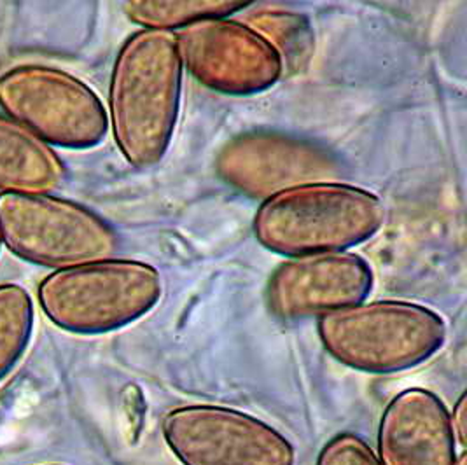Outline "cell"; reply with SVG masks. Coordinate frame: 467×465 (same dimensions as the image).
Listing matches in <instances>:
<instances>
[{
  "label": "cell",
  "mask_w": 467,
  "mask_h": 465,
  "mask_svg": "<svg viewBox=\"0 0 467 465\" xmlns=\"http://www.w3.org/2000/svg\"><path fill=\"white\" fill-rule=\"evenodd\" d=\"M184 67L177 37L139 30L121 46L109 83V128L123 158L135 169L163 160L177 127Z\"/></svg>",
  "instance_id": "6da1fadb"
},
{
  "label": "cell",
  "mask_w": 467,
  "mask_h": 465,
  "mask_svg": "<svg viewBox=\"0 0 467 465\" xmlns=\"http://www.w3.org/2000/svg\"><path fill=\"white\" fill-rule=\"evenodd\" d=\"M382 200L358 186L308 182L275 192L255 212V240L285 257L347 253L382 228Z\"/></svg>",
  "instance_id": "7a4b0ae2"
},
{
  "label": "cell",
  "mask_w": 467,
  "mask_h": 465,
  "mask_svg": "<svg viewBox=\"0 0 467 465\" xmlns=\"http://www.w3.org/2000/svg\"><path fill=\"white\" fill-rule=\"evenodd\" d=\"M317 333L324 350L343 366L390 375L413 369L440 352L446 324L424 305L379 299L322 315Z\"/></svg>",
  "instance_id": "3957f363"
},
{
  "label": "cell",
  "mask_w": 467,
  "mask_h": 465,
  "mask_svg": "<svg viewBox=\"0 0 467 465\" xmlns=\"http://www.w3.org/2000/svg\"><path fill=\"white\" fill-rule=\"evenodd\" d=\"M163 293L160 272L135 259L109 257L44 276L37 299L46 318L72 335H106L149 314Z\"/></svg>",
  "instance_id": "277c9868"
},
{
  "label": "cell",
  "mask_w": 467,
  "mask_h": 465,
  "mask_svg": "<svg viewBox=\"0 0 467 465\" xmlns=\"http://www.w3.org/2000/svg\"><path fill=\"white\" fill-rule=\"evenodd\" d=\"M0 238L11 254L53 270L109 259L119 247L104 217L49 192H0Z\"/></svg>",
  "instance_id": "5b68a950"
},
{
  "label": "cell",
  "mask_w": 467,
  "mask_h": 465,
  "mask_svg": "<svg viewBox=\"0 0 467 465\" xmlns=\"http://www.w3.org/2000/svg\"><path fill=\"white\" fill-rule=\"evenodd\" d=\"M0 108L51 148H97L109 131L100 97L79 78L49 65L5 70L0 76Z\"/></svg>",
  "instance_id": "8992f818"
},
{
  "label": "cell",
  "mask_w": 467,
  "mask_h": 465,
  "mask_svg": "<svg viewBox=\"0 0 467 465\" xmlns=\"http://www.w3.org/2000/svg\"><path fill=\"white\" fill-rule=\"evenodd\" d=\"M163 439L182 465H295L291 441L253 415L211 404L171 409Z\"/></svg>",
  "instance_id": "52a82bcc"
},
{
  "label": "cell",
  "mask_w": 467,
  "mask_h": 465,
  "mask_svg": "<svg viewBox=\"0 0 467 465\" xmlns=\"http://www.w3.org/2000/svg\"><path fill=\"white\" fill-rule=\"evenodd\" d=\"M182 67L200 85L247 97L278 83L284 62L274 44L247 23L209 18L175 34Z\"/></svg>",
  "instance_id": "ba28073f"
},
{
  "label": "cell",
  "mask_w": 467,
  "mask_h": 465,
  "mask_svg": "<svg viewBox=\"0 0 467 465\" xmlns=\"http://www.w3.org/2000/svg\"><path fill=\"white\" fill-rule=\"evenodd\" d=\"M371 289L373 272L361 255H299L280 264L270 276L266 303L276 318L303 320L359 305Z\"/></svg>",
  "instance_id": "9c48e42d"
},
{
  "label": "cell",
  "mask_w": 467,
  "mask_h": 465,
  "mask_svg": "<svg viewBox=\"0 0 467 465\" xmlns=\"http://www.w3.org/2000/svg\"><path fill=\"white\" fill-rule=\"evenodd\" d=\"M215 169L234 190L266 200L293 186L322 182L335 171V163L314 144L265 131L228 142L217 156Z\"/></svg>",
  "instance_id": "30bf717a"
},
{
  "label": "cell",
  "mask_w": 467,
  "mask_h": 465,
  "mask_svg": "<svg viewBox=\"0 0 467 465\" xmlns=\"http://www.w3.org/2000/svg\"><path fill=\"white\" fill-rule=\"evenodd\" d=\"M380 465H455L457 441L443 401L408 388L387 404L379 427Z\"/></svg>",
  "instance_id": "8fae6325"
},
{
  "label": "cell",
  "mask_w": 467,
  "mask_h": 465,
  "mask_svg": "<svg viewBox=\"0 0 467 465\" xmlns=\"http://www.w3.org/2000/svg\"><path fill=\"white\" fill-rule=\"evenodd\" d=\"M65 175L55 149L0 112V192H51L64 184Z\"/></svg>",
  "instance_id": "7c38bea8"
},
{
  "label": "cell",
  "mask_w": 467,
  "mask_h": 465,
  "mask_svg": "<svg viewBox=\"0 0 467 465\" xmlns=\"http://www.w3.org/2000/svg\"><path fill=\"white\" fill-rule=\"evenodd\" d=\"M251 2L242 0H133L123 11L144 30H182L209 18H230Z\"/></svg>",
  "instance_id": "4fadbf2b"
},
{
  "label": "cell",
  "mask_w": 467,
  "mask_h": 465,
  "mask_svg": "<svg viewBox=\"0 0 467 465\" xmlns=\"http://www.w3.org/2000/svg\"><path fill=\"white\" fill-rule=\"evenodd\" d=\"M34 301L18 284H0V381L22 360L34 333Z\"/></svg>",
  "instance_id": "5bb4252c"
},
{
  "label": "cell",
  "mask_w": 467,
  "mask_h": 465,
  "mask_svg": "<svg viewBox=\"0 0 467 465\" xmlns=\"http://www.w3.org/2000/svg\"><path fill=\"white\" fill-rule=\"evenodd\" d=\"M247 23L263 37L274 44L284 67L303 62L312 51V30L308 23L297 15L280 11H263L249 18Z\"/></svg>",
  "instance_id": "9a60e30c"
},
{
  "label": "cell",
  "mask_w": 467,
  "mask_h": 465,
  "mask_svg": "<svg viewBox=\"0 0 467 465\" xmlns=\"http://www.w3.org/2000/svg\"><path fill=\"white\" fill-rule=\"evenodd\" d=\"M316 465H380V462L362 438L343 432L324 444Z\"/></svg>",
  "instance_id": "2e32d148"
},
{
  "label": "cell",
  "mask_w": 467,
  "mask_h": 465,
  "mask_svg": "<svg viewBox=\"0 0 467 465\" xmlns=\"http://www.w3.org/2000/svg\"><path fill=\"white\" fill-rule=\"evenodd\" d=\"M467 396L462 394L457 404L453 406V413H450V422L453 429L455 441L461 446H466V423H467Z\"/></svg>",
  "instance_id": "e0dca14e"
},
{
  "label": "cell",
  "mask_w": 467,
  "mask_h": 465,
  "mask_svg": "<svg viewBox=\"0 0 467 465\" xmlns=\"http://www.w3.org/2000/svg\"><path fill=\"white\" fill-rule=\"evenodd\" d=\"M455 465H466V453H462V455L457 459V464Z\"/></svg>",
  "instance_id": "ac0fdd59"
},
{
  "label": "cell",
  "mask_w": 467,
  "mask_h": 465,
  "mask_svg": "<svg viewBox=\"0 0 467 465\" xmlns=\"http://www.w3.org/2000/svg\"><path fill=\"white\" fill-rule=\"evenodd\" d=\"M0 249H2V238H0Z\"/></svg>",
  "instance_id": "d6986e66"
},
{
  "label": "cell",
  "mask_w": 467,
  "mask_h": 465,
  "mask_svg": "<svg viewBox=\"0 0 467 465\" xmlns=\"http://www.w3.org/2000/svg\"><path fill=\"white\" fill-rule=\"evenodd\" d=\"M47 465H62V464H47Z\"/></svg>",
  "instance_id": "ffe728a7"
}]
</instances>
